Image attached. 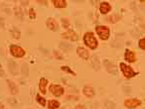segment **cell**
<instances>
[{"label":"cell","mask_w":145,"mask_h":109,"mask_svg":"<svg viewBox=\"0 0 145 109\" xmlns=\"http://www.w3.org/2000/svg\"><path fill=\"white\" fill-rule=\"evenodd\" d=\"M84 41H85V45L87 47H89L90 49H96L97 47V38L95 37V35L92 33V32H88L86 33L84 37Z\"/></svg>","instance_id":"1"},{"label":"cell","mask_w":145,"mask_h":109,"mask_svg":"<svg viewBox=\"0 0 145 109\" xmlns=\"http://www.w3.org/2000/svg\"><path fill=\"white\" fill-rule=\"evenodd\" d=\"M97 35L102 40H107L109 37V29L105 26H97L96 28Z\"/></svg>","instance_id":"2"},{"label":"cell","mask_w":145,"mask_h":109,"mask_svg":"<svg viewBox=\"0 0 145 109\" xmlns=\"http://www.w3.org/2000/svg\"><path fill=\"white\" fill-rule=\"evenodd\" d=\"M120 69L123 74H124V76L127 77V78H130V77H132V76H134L136 74V73L133 71L131 67H129V66H127V64H125L123 62L120 63Z\"/></svg>","instance_id":"3"},{"label":"cell","mask_w":145,"mask_h":109,"mask_svg":"<svg viewBox=\"0 0 145 109\" xmlns=\"http://www.w3.org/2000/svg\"><path fill=\"white\" fill-rule=\"evenodd\" d=\"M10 51H11V54L16 58H21V57H23L25 55V51L21 47H19V46L12 45L10 47Z\"/></svg>","instance_id":"4"},{"label":"cell","mask_w":145,"mask_h":109,"mask_svg":"<svg viewBox=\"0 0 145 109\" xmlns=\"http://www.w3.org/2000/svg\"><path fill=\"white\" fill-rule=\"evenodd\" d=\"M141 104V101L138 100V99H135V98H132V99H127L124 101V105L129 109H133L138 107L139 105Z\"/></svg>","instance_id":"5"},{"label":"cell","mask_w":145,"mask_h":109,"mask_svg":"<svg viewBox=\"0 0 145 109\" xmlns=\"http://www.w3.org/2000/svg\"><path fill=\"white\" fill-rule=\"evenodd\" d=\"M104 66H105L106 71H107L109 73H111V74H113V75H116V74H117V68H116V66H115L114 63H112V62H110V61H107V60H105V61H104Z\"/></svg>","instance_id":"6"},{"label":"cell","mask_w":145,"mask_h":109,"mask_svg":"<svg viewBox=\"0 0 145 109\" xmlns=\"http://www.w3.org/2000/svg\"><path fill=\"white\" fill-rule=\"evenodd\" d=\"M50 91L55 95V96H61L64 93V88L61 85L52 84L50 86Z\"/></svg>","instance_id":"7"},{"label":"cell","mask_w":145,"mask_h":109,"mask_svg":"<svg viewBox=\"0 0 145 109\" xmlns=\"http://www.w3.org/2000/svg\"><path fill=\"white\" fill-rule=\"evenodd\" d=\"M62 37L65 38V39H69L71 41H77L79 39L78 35L72 31V30H68L66 33H63L62 34Z\"/></svg>","instance_id":"8"},{"label":"cell","mask_w":145,"mask_h":109,"mask_svg":"<svg viewBox=\"0 0 145 109\" xmlns=\"http://www.w3.org/2000/svg\"><path fill=\"white\" fill-rule=\"evenodd\" d=\"M47 26L50 30L52 31H58L59 30V25L57 23V21L53 18H49L47 20Z\"/></svg>","instance_id":"9"},{"label":"cell","mask_w":145,"mask_h":109,"mask_svg":"<svg viewBox=\"0 0 145 109\" xmlns=\"http://www.w3.org/2000/svg\"><path fill=\"white\" fill-rule=\"evenodd\" d=\"M77 52H78V55H79L81 58H83L84 60H87L88 57H89L88 52H87L85 48H81V47H80V48H78Z\"/></svg>","instance_id":"10"},{"label":"cell","mask_w":145,"mask_h":109,"mask_svg":"<svg viewBox=\"0 0 145 109\" xmlns=\"http://www.w3.org/2000/svg\"><path fill=\"white\" fill-rule=\"evenodd\" d=\"M8 68H9V71L12 73V74H14V75L18 74V66H17L16 62L10 61L8 62Z\"/></svg>","instance_id":"11"},{"label":"cell","mask_w":145,"mask_h":109,"mask_svg":"<svg viewBox=\"0 0 145 109\" xmlns=\"http://www.w3.org/2000/svg\"><path fill=\"white\" fill-rule=\"evenodd\" d=\"M110 9H111V6L109 5L107 2H102V3L100 4V7H99L100 13L106 14V13H108L109 11H110Z\"/></svg>","instance_id":"12"},{"label":"cell","mask_w":145,"mask_h":109,"mask_svg":"<svg viewBox=\"0 0 145 109\" xmlns=\"http://www.w3.org/2000/svg\"><path fill=\"white\" fill-rule=\"evenodd\" d=\"M48 84V80L46 79V78H41L40 79V82H39V88H40V90H41V92L42 93H46V86Z\"/></svg>","instance_id":"13"},{"label":"cell","mask_w":145,"mask_h":109,"mask_svg":"<svg viewBox=\"0 0 145 109\" xmlns=\"http://www.w3.org/2000/svg\"><path fill=\"white\" fill-rule=\"evenodd\" d=\"M125 60L128 61H130V62H133V61H135L136 60V57H135V54L131 52V51H128V50H126V52H125Z\"/></svg>","instance_id":"14"},{"label":"cell","mask_w":145,"mask_h":109,"mask_svg":"<svg viewBox=\"0 0 145 109\" xmlns=\"http://www.w3.org/2000/svg\"><path fill=\"white\" fill-rule=\"evenodd\" d=\"M92 64H93V68L95 71H98L99 68H100V63H99V61H98V58L97 56H93L92 58Z\"/></svg>","instance_id":"15"},{"label":"cell","mask_w":145,"mask_h":109,"mask_svg":"<svg viewBox=\"0 0 145 109\" xmlns=\"http://www.w3.org/2000/svg\"><path fill=\"white\" fill-rule=\"evenodd\" d=\"M84 93H85V96L93 97L95 95V90H94V88L90 87V86H85V88H84Z\"/></svg>","instance_id":"16"},{"label":"cell","mask_w":145,"mask_h":109,"mask_svg":"<svg viewBox=\"0 0 145 109\" xmlns=\"http://www.w3.org/2000/svg\"><path fill=\"white\" fill-rule=\"evenodd\" d=\"M7 83H8V86L10 88V92L12 94H17L18 93V88H17L16 84L13 81H11V80H7Z\"/></svg>","instance_id":"17"},{"label":"cell","mask_w":145,"mask_h":109,"mask_svg":"<svg viewBox=\"0 0 145 109\" xmlns=\"http://www.w3.org/2000/svg\"><path fill=\"white\" fill-rule=\"evenodd\" d=\"M53 3H54V5H55L56 7H58V8H64V7L67 6V2H66L65 0H54Z\"/></svg>","instance_id":"18"},{"label":"cell","mask_w":145,"mask_h":109,"mask_svg":"<svg viewBox=\"0 0 145 109\" xmlns=\"http://www.w3.org/2000/svg\"><path fill=\"white\" fill-rule=\"evenodd\" d=\"M59 106H60L59 101H57V100H50V101H49V104H48L49 109H56V108H58Z\"/></svg>","instance_id":"19"},{"label":"cell","mask_w":145,"mask_h":109,"mask_svg":"<svg viewBox=\"0 0 145 109\" xmlns=\"http://www.w3.org/2000/svg\"><path fill=\"white\" fill-rule=\"evenodd\" d=\"M11 34H12V37L14 39H19L21 37V33L17 28H13L11 30Z\"/></svg>","instance_id":"20"},{"label":"cell","mask_w":145,"mask_h":109,"mask_svg":"<svg viewBox=\"0 0 145 109\" xmlns=\"http://www.w3.org/2000/svg\"><path fill=\"white\" fill-rule=\"evenodd\" d=\"M21 72H22V74H23L24 76H28V75H29V68H28V64H27V63H23V64H22Z\"/></svg>","instance_id":"21"},{"label":"cell","mask_w":145,"mask_h":109,"mask_svg":"<svg viewBox=\"0 0 145 109\" xmlns=\"http://www.w3.org/2000/svg\"><path fill=\"white\" fill-rule=\"evenodd\" d=\"M60 47L62 50H64L65 52H68V51H71L72 50V46L71 45H69V44H67V43H60Z\"/></svg>","instance_id":"22"},{"label":"cell","mask_w":145,"mask_h":109,"mask_svg":"<svg viewBox=\"0 0 145 109\" xmlns=\"http://www.w3.org/2000/svg\"><path fill=\"white\" fill-rule=\"evenodd\" d=\"M104 105H105V108L106 109H115L116 108L115 103L112 102V101H106V102L104 103Z\"/></svg>","instance_id":"23"},{"label":"cell","mask_w":145,"mask_h":109,"mask_svg":"<svg viewBox=\"0 0 145 109\" xmlns=\"http://www.w3.org/2000/svg\"><path fill=\"white\" fill-rule=\"evenodd\" d=\"M119 16L118 15H112V16H109L108 18H107V20H108L109 22H111V23H115V22H117L118 20H119Z\"/></svg>","instance_id":"24"},{"label":"cell","mask_w":145,"mask_h":109,"mask_svg":"<svg viewBox=\"0 0 145 109\" xmlns=\"http://www.w3.org/2000/svg\"><path fill=\"white\" fill-rule=\"evenodd\" d=\"M15 14H16V16H19L21 19L23 18V11L20 7H15Z\"/></svg>","instance_id":"25"},{"label":"cell","mask_w":145,"mask_h":109,"mask_svg":"<svg viewBox=\"0 0 145 109\" xmlns=\"http://www.w3.org/2000/svg\"><path fill=\"white\" fill-rule=\"evenodd\" d=\"M62 24H63V27L65 29H68L69 26H70V23H69V20L66 19V18H62Z\"/></svg>","instance_id":"26"},{"label":"cell","mask_w":145,"mask_h":109,"mask_svg":"<svg viewBox=\"0 0 145 109\" xmlns=\"http://www.w3.org/2000/svg\"><path fill=\"white\" fill-rule=\"evenodd\" d=\"M37 100H38V102H39V103H40L42 106H45V105H46V100H45L43 97L40 96L39 94L37 95Z\"/></svg>","instance_id":"27"},{"label":"cell","mask_w":145,"mask_h":109,"mask_svg":"<svg viewBox=\"0 0 145 109\" xmlns=\"http://www.w3.org/2000/svg\"><path fill=\"white\" fill-rule=\"evenodd\" d=\"M29 16H30V18H31V19H35V18H36L35 10H34L33 8H31V9L29 10Z\"/></svg>","instance_id":"28"},{"label":"cell","mask_w":145,"mask_h":109,"mask_svg":"<svg viewBox=\"0 0 145 109\" xmlns=\"http://www.w3.org/2000/svg\"><path fill=\"white\" fill-rule=\"evenodd\" d=\"M62 71H64V72H67V73H70L74 74V75H76V73L72 72V70H70V68L69 67H62Z\"/></svg>","instance_id":"29"},{"label":"cell","mask_w":145,"mask_h":109,"mask_svg":"<svg viewBox=\"0 0 145 109\" xmlns=\"http://www.w3.org/2000/svg\"><path fill=\"white\" fill-rule=\"evenodd\" d=\"M139 47L141 49H145V37L139 41Z\"/></svg>","instance_id":"30"},{"label":"cell","mask_w":145,"mask_h":109,"mask_svg":"<svg viewBox=\"0 0 145 109\" xmlns=\"http://www.w3.org/2000/svg\"><path fill=\"white\" fill-rule=\"evenodd\" d=\"M54 55H55V57H56V58H58L59 60H63V57L61 56V55L58 53V52H57V51H54Z\"/></svg>","instance_id":"31"},{"label":"cell","mask_w":145,"mask_h":109,"mask_svg":"<svg viewBox=\"0 0 145 109\" xmlns=\"http://www.w3.org/2000/svg\"><path fill=\"white\" fill-rule=\"evenodd\" d=\"M8 102L11 103V104H16V103H17V100H16L15 98H9V99H8Z\"/></svg>","instance_id":"32"},{"label":"cell","mask_w":145,"mask_h":109,"mask_svg":"<svg viewBox=\"0 0 145 109\" xmlns=\"http://www.w3.org/2000/svg\"><path fill=\"white\" fill-rule=\"evenodd\" d=\"M123 90L126 91L125 93H130V92H131V88H130V87H125V86H124V87H123Z\"/></svg>","instance_id":"33"},{"label":"cell","mask_w":145,"mask_h":109,"mask_svg":"<svg viewBox=\"0 0 145 109\" xmlns=\"http://www.w3.org/2000/svg\"><path fill=\"white\" fill-rule=\"evenodd\" d=\"M75 109H85V107L84 105H81V104H79V105H77L76 106V108Z\"/></svg>","instance_id":"34"},{"label":"cell","mask_w":145,"mask_h":109,"mask_svg":"<svg viewBox=\"0 0 145 109\" xmlns=\"http://www.w3.org/2000/svg\"><path fill=\"white\" fill-rule=\"evenodd\" d=\"M3 75H4V72H3V70H2V68L0 66V76H3Z\"/></svg>","instance_id":"35"},{"label":"cell","mask_w":145,"mask_h":109,"mask_svg":"<svg viewBox=\"0 0 145 109\" xmlns=\"http://www.w3.org/2000/svg\"><path fill=\"white\" fill-rule=\"evenodd\" d=\"M3 21H4V19H3V18H0V25L2 24V26H4V22H3Z\"/></svg>","instance_id":"36"},{"label":"cell","mask_w":145,"mask_h":109,"mask_svg":"<svg viewBox=\"0 0 145 109\" xmlns=\"http://www.w3.org/2000/svg\"><path fill=\"white\" fill-rule=\"evenodd\" d=\"M21 3H22V4H25V6H26V5L28 4V1H21Z\"/></svg>","instance_id":"37"},{"label":"cell","mask_w":145,"mask_h":109,"mask_svg":"<svg viewBox=\"0 0 145 109\" xmlns=\"http://www.w3.org/2000/svg\"><path fill=\"white\" fill-rule=\"evenodd\" d=\"M0 109H4V106H3V104H1V103H0Z\"/></svg>","instance_id":"38"},{"label":"cell","mask_w":145,"mask_h":109,"mask_svg":"<svg viewBox=\"0 0 145 109\" xmlns=\"http://www.w3.org/2000/svg\"><path fill=\"white\" fill-rule=\"evenodd\" d=\"M141 3H145V1H141Z\"/></svg>","instance_id":"39"},{"label":"cell","mask_w":145,"mask_h":109,"mask_svg":"<svg viewBox=\"0 0 145 109\" xmlns=\"http://www.w3.org/2000/svg\"><path fill=\"white\" fill-rule=\"evenodd\" d=\"M61 109H67V108H61Z\"/></svg>","instance_id":"40"}]
</instances>
